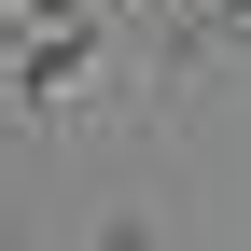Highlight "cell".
I'll return each mask as SVG.
<instances>
[{
    "label": "cell",
    "instance_id": "obj_1",
    "mask_svg": "<svg viewBox=\"0 0 251 251\" xmlns=\"http://www.w3.org/2000/svg\"><path fill=\"white\" fill-rule=\"evenodd\" d=\"M84 70H98V14H84V28H56V42H28V84H14V98L56 126V112L84 98Z\"/></svg>",
    "mask_w": 251,
    "mask_h": 251
},
{
    "label": "cell",
    "instance_id": "obj_2",
    "mask_svg": "<svg viewBox=\"0 0 251 251\" xmlns=\"http://www.w3.org/2000/svg\"><path fill=\"white\" fill-rule=\"evenodd\" d=\"M0 28L14 42H56V28H84V0H0Z\"/></svg>",
    "mask_w": 251,
    "mask_h": 251
},
{
    "label": "cell",
    "instance_id": "obj_3",
    "mask_svg": "<svg viewBox=\"0 0 251 251\" xmlns=\"http://www.w3.org/2000/svg\"><path fill=\"white\" fill-rule=\"evenodd\" d=\"M209 28H224V42H251V0H209Z\"/></svg>",
    "mask_w": 251,
    "mask_h": 251
}]
</instances>
